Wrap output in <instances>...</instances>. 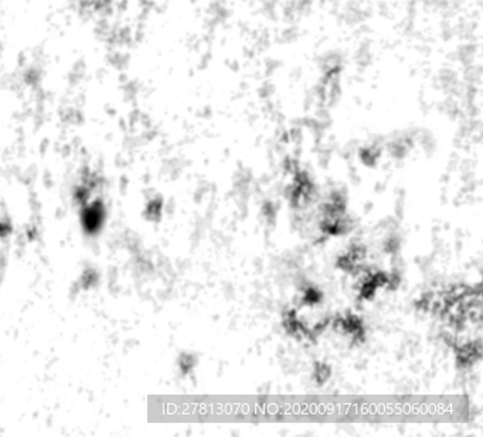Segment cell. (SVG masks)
<instances>
[{"mask_svg": "<svg viewBox=\"0 0 483 437\" xmlns=\"http://www.w3.org/2000/svg\"><path fill=\"white\" fill-rule=\"evenodd\" d=\"M333 327H335V332L350 336L356 341L363 339V325L357 316L346 314L345 317H339L336 318Z\"/></svg>", "mask_w": 483, "mask_h": 437, "instance_id": "cell-1", "label": "cell"}, {"mask_svg": "<svg viewBox=\"0 0 483 437\" xmlns=\"http://www.w3.org/2000/svg\"><path fill=\"white\" fill-rule=\"evenodd\" d=\"M320 300H322V293L317 289L309 288L303 292L302 302L305 306H316L320 303Z\"/></svg>", "mask_w": 483, "mask_h": 437, "instance_id": "cell-2", "label": "cell"}, {"mask_svg": "<svg viewBox=\"0 0 483 437\" xmlns=\"http://www.w3.org/2000/svg\"><path fill=\"white\" fill-rule=\"evenodd\" d=\"M316 380H317V384H324V382L331 376V368L325 364H316Z\"/></svg>", "mask_w": 483, "mask_h": 437, "instance_id": "cell-3", "label": "cell"}]
</instances>
